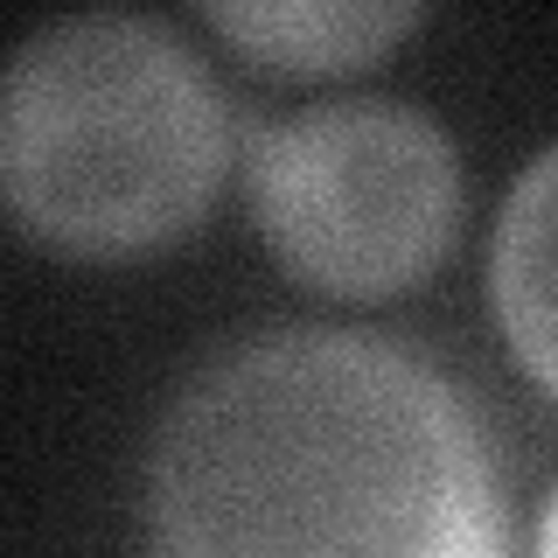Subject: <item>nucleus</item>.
<instances>
[{"instance_id":"1","label":"nucleus","mask_w":558,"mask_h":558,"mask_svg":"<svg viewBox=\"0 0 558 558\" xmlns=\"http://www.w3.org/2000/svg\"><path fill=\"white\" fill-rule=\"evenodd\" d=\"M154 558H510L482 412L418 349L279 328L182 384L147 461Z\"/></svg>"},{"instance_id":"2","label":"nucleus","mask_w":558,"mask_h":558,"mask_svg":"<svg viewBox=\"0 0 558 558\" xmlns=\"http://www.w3.org/2000/svg\"><path fill=\"white\" fill-rule=\"evenodd\" d=\"M238 112L174 28L70 14L35 28L0 92V196L57 258H147L209 217Z\"/></svg>"},{"instance_id":"3","label":"nucleus","mask_w":558,"mask_h":558,"mask_svg":"<svg viewBox=\"0 0 558 558\" xmlns=\"http://www.w3.org/2000/svg\"><path fill=\"white\" fill-rule=\"evenodd\" d=\"M244 203L272 266L336 301H391L461 238V154L398 98H336L252 133Z\"/></svg>"},{"instance_id":"4","label":"nucleus","mask_w":558,"mask_h":558,"mask_svg":"<svg viewBox=\"0 0 558 558\" xmlns=\"http://www.w3.org/2000/svg\"><path fill=\"white\" fill-rule=\"evenodd\" d=\"M426 22L412 0H209L203 28H217L252 63L287 77H336L391 57Z\"/></svg>"},{"instance_id":"5","label":"nucleus","mask_w":558,"mask_h":558,"mask_svg":"<svg viewBox=\"0 0 558 558\" xmlns=\"http://www.w3.org/2000/svg\"><path fill=\"white\" fill-rule=\"evenodd\" d=\"M488 301H496V322L517 363L558 398V147H545L517 174L496 217Z\"/></svg>"},{"instance_id":"6","label":"nucleus","mask_w":558,"mask_h":558,"mask_svg":"<svg viewBox=\"0 0 558 558\" xmlns=\"http://www.w3.org/2000/svg\"><path fill=\"white\" fill-rule=\"evenodd\" d=\"M537 558H558V488L545 502V523H537Z\"/></svg>"}]
</instances>
